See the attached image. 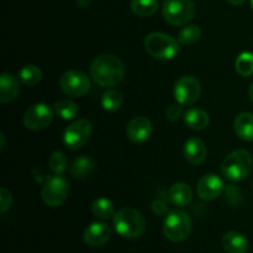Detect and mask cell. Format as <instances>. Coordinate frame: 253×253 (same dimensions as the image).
<instances>
[{
	"label": "cell",
	"instance_id": "obj_22",
	"mask_svg": "<svg viewBox=\"0 0 253 253\" xmlns=\"http://www.w3.org/2000/svg\"><path fill=\"white\" fill-rule=\"evenodd\" d=\"M91 212L94 216L100 220H108L116 214L113 202L106 198H99L94 200L91 204Z\"/></svg>",
	"mask_w": 253,
	"mask_h": 253
},
{
	"label": "cell",
	"instance_id": "obj_11",
	"mask_svg": "<svg viewBox=\"0 0 253 253\" xmlns=\"http://www.w3.org/2000/svg\"><path fill=\"white\" fill-rule=\"evenodd\" d=\"M53 120L52 109L47 104H34L26 110L24 115V125L29 130L41 131L48 127Z\"/></svg>",
	"mask_w": 253,
	"mask_h": 253
},
{
	"label": "cell",
	"instance_id": "obj_8",
	"mask_svg": "<svg viewBox=\"0 0 253 253\" xmlns=\"http://www.w3.org/2000/svg\"><path fill=\"white\" fill-rule=\"evenodd\" d=\"M93 124L88 119H78L73 121L63 133V142L71 150H79L90 138Z\"/></svg>",
	"mask_w": 253,
	"mask_h": 253
},
{
	"label": "cell",
	"instance_id": "obj_14",
	"mask_svg": "<svg viewBox=\"0 0 253 253\" xmlns=\"http://www.w3.org/2000/svg\"><path fill=\"white\" fill-rule=\"evenodd\" d=\"M111 237V229L105 222H93L85 229L83 235L84 242L90 247H100Z\"/></svg>",
	"mask_w": 253,
	"mask_h": 253
},
{
	"label": "cell",
	"instance_id": "obj_6",
	"mask_svg": "<svg viewBox=\"0 0 253 253\" xmlns=\"http://www.w3.org/2000/svg\"><path fill=\"white\" fill-rule=\"evenodd\" d=\"M162 15L173 26H185L195 15L193 0H166L162 5Z\"/></svg>",
	"mask_w": 253,
	"mask_h": 253
},
{
	"label": "cell",
	"instance_id": "obj_16",
	"mask_svg": "<svg viewBox=\"0 0 253 253\" xmlns=\"http://www.w3.org/2000/svg\"><path fill=\"white\" fill-rule=\"evenodd\" d=\"M20 93V84L16 77L10 73H2L0 77V101L10 103L17 98Z\"/></svg>",
	"mask_w": 253,
	"mask_h": 253
},
{
	"label": "cell",
	"instance_id": "obj_28",
	"mask_svg": "<svg viewBox=\"0 0 253 253\" xmlns=\"http://www.w3.org/2000/svg\"><path fill=\"white\" fill-rule=\"evenodd\" d=\"M123 95L116 90H108L103 94L101 106L106 111H116L123 106Z\"/></svg>",
	"mask_w": 253,
	"mask_h": 253
},
{
	"label": "cell",
	"instance_id": "obj_19",
	"mask_svg": "<svg viewBox=\"0 0 253 253\" xmlns=\"http://www.w3.org/2000/svg\"><path fill=\"white\" fill-rule=\"evenodd\" d=\"M234 130L240 138L247 142L253 141V114L241 113L234 121Z\"/></svg>",
	"mask_w": 253,
	"mask_h": 253
},
{
	"label": "cell",
	"instance_id": "obj_34",
	"mask_svg": "<svg viewBox=\"0 0 253 253\" xmlns=\"http://www.w3.org/2000/svg\"><path fill=\"white\" fill-rule=\"evenodd\" d=\"M78 4L81 5L82 7H86L90 4V0H78Z\"/></svg>",
	"mask_w": 253,
	"mask_h": 253
},
{
	"label": "cell",
	"instance_id": "obj_10",
	"mask_svg": "<svg viewBox=\"0 0 253 253\" xmlns=\"http://www.w3.org/2000/svg\"><path fill=\"white\" fill-rule=\"evenodd\" d=\"M202 95L200 82L193 76H183L174 84V98L178 104L190 106L197 103Z\"/></svg>",
	"mask_w": 253,
	"mask_h": 253
},
{
	"label": "cell",
	"instance_id": "obj_29",
	"mask_svg": "<svg viewBox=\"0 0 253 253\" xmlns=\"http://www.w3.org/2000/svg\"><path fill=\"white\" fill-rule=\"evenodd\" d=\"M48 165H49V168H51L56 174L62 175L64 170L67 169L68 161H67V157L64 156V153L59 152V151H56V152H53L51 156H49Z\"/></svg>",
	"mask_w": 253,
	"mask_h": 253
},
{
	"label": "cell",
	"instance_id": "obj_33",
	"mask_svg": "<svg viewBox=\"0 0 253 253\" xmlns=\"http://www.w3.org/2000/svg\"><path fill=\"white\" fill-rule=\"evenodd\" d=\"M245 1H246V0H227V2H230L231 5H235V6H237V5H242Z\"/></svg>",
	"mask_w": 253,
	"mask_h": 253
},
{
	"label": "cell",
	"instance_id": "obj_23",
	"mask_svg": "<svg viewBox=\"0 0 253 253\" xmlns=\"http://www.w3.org/2000/svg\"><path fill=\"white\" fill-rule=\"evenodd\" d=\"M202 39V29L198 25H185L178 32L177 40L179 43L190 46Z\"/></svg>",
	"mask_w": 253,
	"mask_h": 253
},
{
	"label": "cell",
	"instance_id": "obj_5",
	"mask_svg": "<svg viewBox=\"0 0 253 253\" xmlns=\"http://www.w3.org/2000/svg\"><path fill=\"white\" fill-rule=\"evenodd\" d=\"M192 217L182 210H172L163 222V234L169 241H184L192 232Z\"/></svg>",
	"mask_w": 253,
	"mask_h": 253
},
{
	"label": "cell",
	"instance_id": "obj_12",
	"mask_svg": "<svg viewBox=\"0 0 253 253\" xmlns=\"http://www.w3.org/2000/svg\"><path fill=\"white\" fill-rule=\"evenodd\" d=\"M152 123L145 116H136L127 124L126 135L127 138L135 145L146 142L152 135Z\"/></svg>",
	"mask_w": 253,
	"mask_h": 253
},
{
	"label": "cell",
	"instance_id": "obj_13",
	"mask_svg": "<svg viewBox=\"0 0 253 253\" xmlns=\"http://www.w3.org/2000/svg\"><path fill=\"white\" fill-rule=\"evenodd\" d=\"M222 190H224V183H222L221 178L217 177L216 174H212V173L205 174L204 177L200 178L197 185V193L199 198L203 200H207V202L220 197Z\"/></svg>",
	"mask_w": 253,
	"mask_h": 253
},
{
	"label": "cell",
	"instance_id": "obj_7",
	"mask_svg": "<svg viewBox=\"0 0 253 253\" xmlns=\"http://www.w3.org/2000/svg\"><path fill=\"white\" fill-rule=\"evenodd\" d=\"M69 187L62 175L57 174L48 178L42 187L41 198L47 207L57 208L63 204L68 198Z\"/></svg>",
	"mask_w": 253,
	"mask_h": 253
},
{
	"label": "cell",
	"instance_id": "obj_26",
	"mask_svg": "<svg viewBox=\"0 0 253 253\" xmlns=\"http://www.w3.org/2000/svg\"><path fill=\"white\" fill-rule=\"evenodd\" d=\"M54 113L61 116L64 120H72L76 118L79 113V109L74 101L68 100V99H62L54 103Z\"/></svg>",
	"mask_w": 253,
	"mask_h": 253
},
{
	"label": "cell",
	"instance_id": "obj_36",
	"mask_svg": "<svg viewBox=\"0 0 253 253\" xmlns=\"http://www.w3.org/2000/svg\"><path fill=\"white\" fill-rule=\"evenodd\" d=\"M0 138H1V147H0V150H4V147H5V136H4V133H1V135H0Z\"/></svg>",
	"mask_w": 253,
	"mask_h": 253
},
{
	"label": "cell",
	"instance_id": "obj_17",
	"mask_svg": "<svg viewBox=\"0 0 253 253\" xmlns=\"http://www.w3.org/2000/svg\"><path fill=\"white\" fill-rule=\"evenodd\" d=\"M221 244L227 253H246L249 251V240L237 231H229L222 236Z\"/></svg>",
	"mask_w": 253,
	"mask_h": 253
},
{
	"label": "cell",
	"instance_id": "obj_21",
	"mask_svg": "<svg viewBox=\"0 0 253 253\" xmlns=\"http://www.w3.org/2000/svg\"><path fill=\"white\" fill-rule=\"evenodd\" d=\"M95 163L91 157L81 156L73 162L71 167V174L74 178H86L94 172Z\"/></svg>",
	"mask_w": 253,
	"mask_h": 253
},
{
	"label": "cell",
	"instance_id": "obj_15",
	"mask_svg": "<svg viewBox=\"0 0 253 253\" xmlns=\"http://www.w3.org/2000/svg\"><path fill=\"white\" fill-rule=\"evenodd\" d=\"M184 157L190 165L200 166L207 161L208 150L204 141L199 137H190L184 143Z\"/></svg>",
	"mask_w": 253,
	"mask_h": 253
},
{
	"label": "cell",
	"instance_id": "obj_18",
	"mask_svg": "<svg viewBox=\"0 0 253 253\" xmlns=\"http://www.w3.org/2000/svg\"><path fill=\"white\" fill-rule=\"evenodd\" d=\"M170 203L178 208H184L190 204L193 199V190L185 183H175L170 187L168 193Z\"/></svg>",
	"mask_w": 253,
	"mask_h": 253
},
{
	"label": "cell",
	"instance_id": "obj_9",
	"mask_svg": "<svg viewBox=\"0 0 253 253\" xmlns=\"http://www.w3.org/2000/svg\"><path fill=\"white\" fill-rule=\"evenodd\" d=\"M59 86L67 95L81 98L90 90V79L83 71L72 69L63 73L59 79Z\"/></svg>",
	"mask_w": 253,
	"mask_h": 253
},
{
	"label": "cell",
	"instance_id": "obj_37",
	"mask_svg": "<svg viewBox=\"0 0 253 253\" xmlns=\"http://www.w3.org/2000/svg\"><path fill=\"white\" fill-rule=\"evenodd\" d=\"M250 5H251V7H252V10H253V0H251V1H250Z\"/></svg>",
	"mask_w": 253,
	"mask_h": 253
},
{
	"label": "cell",
	"instance_id": "obj_30",
	"mask_svg": "<svg viewBox=\"0 0 253 253\" xmlns=\"http://www.w3.org/2000/svg\"><path fill=\"white\" fill-rule=\"evenodd\" d=\"M12 203V195L10 190H7L6 188L2 187L0 189V212L4 214L7 210L10 209Z\"/></svg>",
	"mask_w": 253,
	"mask_h": 253
},
{
	"label": "cell",
	"instance_id": "obj_35",
	"mask_svg": "<svg viewBox=\"0 0 253 253\" xmlns=\"http://www.w3.org/2000/svg\"><path fill=\"white\" fill-rule=\"evenodd\" d=\"M249 96H250V100L253 103V82L251 83V85H250L249 88Z\"/></svg>",
	"mask_w": 253,
	"mask_h": 253
},
{
	"label": "cell",
	"instance_id": "obj_1",
	"mask_svg": "<svg viewBox=\"0 0 253 253\" xmlns=\"http://www.w3.org/2000/svg\"><path fill=\"white\" fill-rule=\"evenodd\" d=\"M90 77L98 85L104 88H113L125 77V66L119 57L110 53H104L96 57L90 64Z\"/></svg>",
	"mask_w": 253,
	"mask_h": 253
},
{
	"label": "cell",
	"instance_id": "obj_32",
	"mask_svg": "<svg viewBox=\"0 0 253 253\" xmlns=\"http://www.w3.org/2000/svg\"><path fill=\"white\" fill-rule=\"evenodd\" d=\"M152 209L157 215H162L167 211V207H166L165 203H162L161 200H156V202H153Z\"/></svg>",
	"mask_w": 253,
	"mask_h": 253
},
{
	"label": "cell",
	"instance_id": "obj_27",
	"mask_svg": "<svg viewBox=\"0 0 253 253\" xmlns=\"http://www.w3.org/2000/svg\"><path fill=\"white\" fill-rule=\"evenodd\" d=\"M235 68L237 73L242 77H250L253 74V53L242 52L239 54L235 62Z\"/></svg>",
	"mask_w": 253,
	"mask_h": 253
},
{
	"label": "cell",
	"instance_id": "obj_31",
	"mask_svg": "<svg viewBox=\"0 0 253 253\" xmlns=\"http://www.w3.org/2000/svg\"><path fill=\"white\" fill-rule=\"evenodd\" d=\"M166 116H167L168 120L172 121V123L179 120L183 116V110L180 104L179 105H170L169 108L167 109V111H166Z\"/></svg>",
	"mask_w": 253,
	"mask_h": 253
},
{
	"label": "cell",
	"instance_id": "obj_25",
	"mask_svg": "<svg viewBox=\"0 0 253 253\" xmlns=\"http://www.w3.org/2000/svg\"><path fill=\"white\" fill-rule=\"evenodd\" d=\"M19 79L25 85H37L42 79V71L37 66L27 64L19 71Z\"/></svg>",
	"mask_w": 253,
	"mask_h": 253
},
{
	"label": "cell",
	"instance_id": "obj_24",
	"mask_svg": "<svg viewBox=\"0 0 253 253\" xmlns=\"http://www.w3.org/2000/svg\"><path fill=\"white\" fill-rule=\"evenodd\" d=\"M130 6L137 16L148 17L158 10V0H131Z\"/></svg>",
	"mask_w": 253,
	"mask_h": 253
},
{
	"label": "cell",
	"instance_id": "obj_2",
	"mask_svg": "<svg viewBox=\"0 0 253 253\" xmlns=\"http://www.w3.org/2000/svg\"><path fill=\"white\" fill-rule=\"evenodd\" d=\"M114 227L120 236L125 239H137L145 232L146 220L138 210L124 208L114 215Z\"/></svg>",
	"mask_w": 253,
	"mask_h": 253
},
{
	"label": "cell",
	"instance_id": "obj_3",
	"mask_svg": "<svg viewBox=\"0 0 253 253\" xmlns=\"http://www.w3.org/2000/svg\"><path fill=\"white\" fill-rule=\"evenodd\" d=\"M253 158L246 150H236L229 153L221 163V172L232 182L245 180L252 172Z\"/></svg>",
	"mask_w": 253,
	"mask_h": 253
},
{
	"label": "cell",
	"instance_id": "obj_4",
	"mask_svg": "<svg viewBox=\"0 0 253 253\" xmlns=\"http://www.w3.org/2000/svg\"><path fill=\"white\" fill-rule=\"evenodd\" d=\"M145 48L153 58L169 61L179 53V42L163 32H151L145 39Z\"/></svg>",
	"mask_w": 253,
	"mask_h": 253
},
{
	"label": "cell",
	"instance_id": "obj_20",
	"mask_svg": "<svg viewBox=\"0 0 253 253\" xmlns=\"http://www.w3.org/2000/svg\"><path fill=\"white\" fill-rule=\"evenodd\" d=\"M183 119H184L185 125L194 131L204 130L210 123V118L207 111L197 108L189 109L188 111H185Z\"/></svg>",
	"mask_w": 253,
	"mask_h": 253
}]
</instances>
